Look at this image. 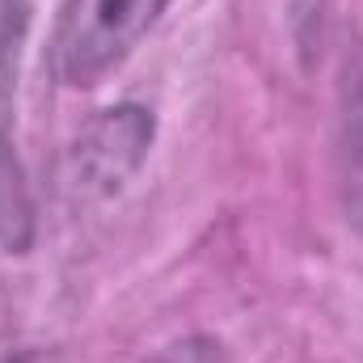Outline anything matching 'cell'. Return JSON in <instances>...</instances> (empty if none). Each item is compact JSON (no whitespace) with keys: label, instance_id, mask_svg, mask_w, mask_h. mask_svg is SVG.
<instances>
[{"label":"cell","instance_id":"cell-1","mask_svg":"<svg viewBox=\"0 0 363 363\" xmlns=\"http://www.w3.org/2000/svg\"><path fill=\"white\" fill-rule=\"evenodd\" d=\"M161 9L165 0H68L55 38L60 81L72 89L97 85L140 47Z\"/></svg>","mask_w":363,"mask_h":363},{"label":"cell","instance_id":"cell-2","mask_svg":"<svg viewBox=\"0 0 363 363\" xmlns=\"http://www.w3.org/2000/svg\"><path fill=\"white\" fill-rule=\"evenodd\" d=\"M152 140V118L135 106H123V110H106V118L89 131L85 144H77V169L81 182L93 190H114L118 182L127 178L144 148Z\"/></svg>","mask_w":363,"mask_h":363},{"label":"cell","instance_id":"cell-4","mask_svg":"<svg viewBox=\"0 0 363 363\" xmlns=\"http://www.w3.org/2000/svg\"><path fill=\"white\" fill-rule=\"evenodd\" d=\"M152 363H220V347L207 342V338H190V342L169 347L165 355H157Z\"/></svg>","mask_w":363,"mask_h":363},{"label":"cell","instance_id":"cell-3","mask_svg":"<svg viewBox=\"0 0 363 363\" xmlns=\"http://www.w3.org/2000/svg\"><path fill=\"white\" fill-rule=\"evenodd\" d=\"M338 199L347 220L363 233V85L351 93L338 127Z\"/></svg>","mask_w":363,"mask_h":363}]
</instances>
